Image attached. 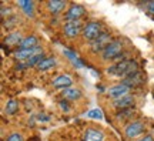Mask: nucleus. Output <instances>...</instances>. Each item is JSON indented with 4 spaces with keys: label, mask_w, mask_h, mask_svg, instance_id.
<instances>
[{
    "label": "nucleus",
    "mask_w": 154,
    "mask_h": 141,
    "mask_svg": "<svg viewBox=\"0 0 154 141\" xmlns=\"http://www.w3.org/2000/svg\"><path fill=\"white\" fill-rule=\"evenodd\" d=\"M107 73L111 76L121 77V80H123V78H127V77L138 73V64L134 60H123V61H119L111 67H109Z\"/></svg>",
    "instance_id": "obj_1"
},
{
    "label": "nucleus",
    "mask_w": 154,
    "mask_h": 141,
    "mask_svg": "<svg viewBox=\"0 0 154 141\" xmlns=\"http://www.w3.org/2000/svg\"><path fill=\"white\" fill-rule=\"evenodd\" d=\"M121 51H123V43H121V40H113L100 56H101L103 61H109V60H116L117 57H120L123 54Z\"/></svg>",
    "instance_id": "obj_2"
},
{
    "label": "nucleus",
    "mask_w": 154,
    "mask_h": 141,
    "mask_svg": "<svg viewBox=\"0 0 154 141\" xmlns=\"http://www.w3.org/2000/svg\"><path fill=\"white\" fill-rule=\"evenodd\" d=\"M111 41H113V38H111L110 33L103 32L96 40H93V41L90 43V50H91V53H94V54H99V53L101 54V53L104 51V49Z\"/></svg>",
    "instance_id": "obj_3"
},
{
    "label": "nucleus",
    "mask_w": 154,
    "mask_h": 141,
    "mask_svg": "<svg viewBox=\"0 0 154 141\" xmlns=\"http://www.w3.org/2000/svg\"><path fill=\"white\" fill-rule=\"evenodd\" d=\"M101 23L99 22H87L86 24H84V27H83V37H84V40H87V41H93V40H96V38L99 37L100 34H101Z\"/></svg>",
    "instance_id": "obj_4"
},
{
    "label": "nucleus",
    "mask_w": 154,
    "mask_h": 141,
    "mask_svg": "<svg viewBox=\"0 0 154 141\" xmlns=\"http://www.w3.org/2000/svg\"><path fill=\"white\" fill-rule=\"evenodd\" d=\"M144 131H146V124H144L141 120L130 121V123L124 127V134H126V137L127 138H130V140L143 136Z\"/></svg>",
    "instance_id": "obj_5"
},
{
    "label": "nucleus",
    "mask_w": 154,
    "mask_h": 141,
    "mask_svg": "<svg viewBox=\"0 0 154 141\" xmlns=\"http://www.w3.org/2000/svg\"><path fill=\"white\" fill-rule=\"evenodd\" d=\"M83 26L80 20L77 22H66L64 26H63V33L67 38H76L79 37V34L83 32Z\"/></svg>",
    "instance_id": "obj_6"
},
{
    "label": "nucleus",
    "mask_w": 154,
    "mask_h": 141,
    "mask_svg": "<svg viewBox=\"0 0 154 141\" xmlns=\"http://www.w3.org/2000/svg\"><path fill=\"white\" fill-rule=\"evenodd\" d=\"M84 14H86L84 6L72 5L69 9H67L66 14H64V20H66V22H77V20H80Z\"/></svg>",
    "instance_id": "obj_7"
},
{
    "label": "nucleus",
    "mask_w": 154,
    "mask_h": 141,
    "mask_svg": "<svg viewBox=\"0 0 154 141\" xmlns=\"http://www.w3.org/2000/svg\"><path fill=\"white\" fill-rule=\"evenodd\" d=\"M40 51H43V50L40 49L38 46L34 47V49H17L16 51H14V59H16L19 63H27L34 54H37Z\"/></svg>",
    "instance_id": "obj_8"
},
{
    "label": "nucleus",
    "mask_w": 154,
    "mask_h": 141,
    "mask_svg": "<svg viewBox=\"0 0 154 141\" xmlns=\"http://www.w3.org/2000/svg\"><path fill=\"white\" fill-rule=\"evenodd\" d=\"M128 90H130L128 87L120 83V84H116V86H111L110 88H107L106 94L110 98H113V100H117V98H121L123 96H127Z\"/></svg>",
    "instance_id": "obj_9"
},
{
    "label": "nucleus",
    "mask_w": 154,
    "mask_h": 141,
    "mask_svg": "<svg viewBox=\"0 0 154 141\" xmlns=\"http://www.w3.org/2000/svg\"><path fill=\"white\" fill-rule=\"evenodd\" d=\"M134 103H136L134 97H133L131 94H127V96H123L121 98L113 100V107L117 110H126V109L134 107Z\"/></svg>",
    "instance_id": "obj_10"
},
{
    "label": "nucleus",
    "mask_w": 154,
    "mask_h": 141,
    "mask_svg": "<svg viewBox=\"0 0 154 141\" xmlns=\"http://www.w3.org/2000/svg\"><path fill=\"white\" fill-rule=\"evenodd\" d=\"M121 84L127 86L128 88H136V87H140L141 84H144V74L143 73H136L133 76L127 77V78H123L121 80Z\"/></svg>",
    "instance_id": "obj_11"
},
{
    "label": "nucleus",
    "mask_w": 154,
    "mask_h": 141,
    "mask_svg": "<svg viewBox=\"0 0 154 141\" xmlns=\"http://www.w3.org/2000/svg\"><path fill=\"white\" fill-rule=\"evenodd\" d=\"M53 87L54 88H61V90H66L69 87L73 86V78L69 74H60V76H57L53 78V81H51Z\"/></svg>",
    "instance_id": "obj_12"
},
{
    "label": "nucleus",
    "mask_w": 154,
    "mask_h": 141,
    "mask_svg": "<svg viewBox=\"0 0 154 141\" xmlns=\"http://www.w3.org/2000/svg\"><path fill=\"white\" fill-rule=\"evenodd\" d=\"M66 6L67 3L64 0H50V2H47L46 7L51 14H60L61 11L66 9Z\"/></svg>",
    "instance_id": "obj_13"
},
{
    "label": "nucleus",
    "mask_w": 154,
    "mask_h": 141,
    "mask_svg": "<svg viewBox=\"0 0 154 141\" xmlns=\"http://www.w3.org/2000/svg\"><path fill=\"white\" fill-rule=\"evenodd\" d=\"M83 141H104V133L96 128H88L83 136Z\"/></svg>",
    "instance_id": "obj_14"
},
{
    "label": "nucleus",
    "mask_w": 154,
    "mask_h": 141,
    "mask_svg": "<svg viewBox=\"0 0 154 141\" xmlns=\"http://www.w3.org/2000/svg\"><path fill=\"white\" fill-rule=\"evenodd\" d=\"M64 100H70V101H76V100H80L83 97V93L80 88H76V87H69L66 90L61 91Z\"/></svg>",
    "instance_id": "obj_15"
},
{
    "label": "nucleus",
    "mask_w": 154,
    "mask_h": 141,
    "mask_svg": "<svg viewBox=\"0 0 154 141\" xmlns=\"http://www.w3.org/2000/svg\"><path fill=\"white\" fill-rule=\"evenodd\" d=\"M37 44H38V38L34 34H30V36L23 37V40L19 44V49H34V47H37Z\"/></svg>",
    "instance_id": "obj_16"
},
{
    "label": "nucleus",
    "mask_w": 154,
    "mask_h": 141,
    "mask_svg": "<svg viewBox=\"0 0 154 141\" xmlns=\"http://www.w3.org/2000/svg\"><path fill=\"white\" fill-rule=\"evenodd\" d=\"M22 40H23L22 33L20 32H11L5 37V44H7V46H19Z\"/></svg>",
    "instance_id": "obj_17"
},
{
    "label": "nucleus",
    "mask_w": 154,
    "mask_h": 141,
    "mask_svg": "<svg viewBox=\"0 0 154 141\" xmlns=\"http://www.w3.org/2000/svg\"><path fill=\"white\" fill-rule=\"evenodd\" d=\"M54 66H56L54 57H46V59H43L40 63H38L37 70L38 71H49V70H51Z\"/></svg>",
    "instance_id": "obj_18"
},
{
    "label": "nucleus",
    "mask_w": 154,
    "mask_h": 141,
    "mask_svg": "<svg viewBox=\"0 0 154 141\" xmlns=\"http://www.w3.org/2000/svg\"><path fill=\"white\" fill-rule=\"evenodd\" d=\"M19 111V101L17 100H7V103L5 106V113L7 115H14Z\"/></svg>",
    "instance_id": "obj_19"
},
{
    "label": "nucleus",
    "mask_w": 154,
    "mask_h": 141,
    "mask_svg": "<svg viewBox=\"0 0 154 141\" xmlns=\"http://www.w3.org/2000/svg\"><path fill=\"white\" fill-rule=\"evenodd\" d=\"M19 6L23 9V11L27 14V16H33L34 13V3L33 2H29V0H20L19 2Z\"/></svg>",
    "instance_id": "obj_20"
},
{
    "label": "nucleus",
    "mask_w": 154,
    "mask_h": 141,
    "mask_svg": "<svg viewBox=\"0 0 154 141\" xmlns=\"http://www.w3.org/2000/svg\"><path fill=\"white\" fill-rule=\"evenodd\" d=\"M133 114H134V109H126V110H119L117 113H116V118L119 120V121H124V120H130L133 117Z\"/></svg>",
    "instance_id": "obj_21"
},
{
    "label": "nucleus",
    "mask_w": 154,
    "mask_h": 141,
    "mask_svg": "<svg viewBox=\"0 0 154 141\" xmlns=\"http://www.w3.org/2000/svg\"><path fill=\"white\" fill-rule=\"evenodd\" d=\"M43 59H46V56H44L43 51H40V53H37V54H34L33 57H32V59L29 60V61H27V66H29V67H34V66L37 67L38 63H40V61H42Z\"/></svg>",
    "instance_id": "obj_22"
},
{
    "label": "nucleus",
    "mask_w": 154,
    "mask_h": 141,
    "mask_svg": "<svg viewBox=\"0 0 154 141\" xmlns=\"http://www.w3.org/2000/svg\"><path fill=\"white\" fill-rule=\"evenodd\" d=\"M17 23H19V17L13 14V16L7 17V20H3V27L5 29H11V27H14Z\"/></svg>",
    "instance_id": "obj_23"
},
{
    "label": "nucleus",
    "mask_w": 154,
    "mask_h": 141,
    "mask_svg": "<svg viewBox=\"0 0 154 141\" xmlns=\"http://www.w3.org/2000/svg\"><path fill=\"white\" fill-rule=\"evenodd\" d=\"M87 117L93 120H103V111L100 109H93L87 113Z\"/></svg>",
    "instance_id": "obj_24"
},
{
    "label": "nucleus",
    "mask_w": 154,
    "mask_h": 141,
    "mask_svg": "<svg viewBox=\"0 0 154 141\" xmlns=\"http://www.w3.org/2000/svg\"><path fill=\"white\" fill-rule=\"evenodd\" d=\"M5 141H24V138H23L22 133H11L6 137Z\"/></svg>",
    "instance_id": "obj_25"
},
{
    "label": "nucleus",
    "mask_w": 154,
    "mask_h": 141,
    "mask_svg": "<svg viewBox=\"0 0 154 141\" xmlns=\"http://www.w3.org/2000/svg\"><path fill=\"white\" fill-rule=\"evenodd\" d=\"M11 7H6V6H2V9H0V13H2V17L5 19L6 16L7 17H10V16H13V13H11Z\"/></svg>",
    "instance_id": "obj_26"
},
{
    "label": "nucleus",
    "mask_w": 154,
    "mask_h": 141,
    "mask_svg": "<svg viewBox=\"0 0 154 141\" xmlns=\"http://www.w3.org/2000/svg\"><path fill=\"white\" fill-rule=\"evenodd\" d=\"M63 54L64 56H67L69 59L72 60V61H74V60H77L79 57H77V54L76 53H73V51H70V50H63Z\"/></svg>",
    "instance_id": "obj_27"
},
{
    "label": "nucleus",
    "mask_w": 154,
    "mask_h": 141,
    "mask_svg": "<svg viewBox=\"0 0 154 141\" xmlns=\"http://www.w3.org/2000/svg\"><path fill=\"white\" fill-rule=\"evenodd\" d=\"M59 106H60V109L63 110V111H69V110H70V106H69V103H67V100H61V101H59Z\"/></svg>",
    "instance_id": "obj_28"
},
{
    "label": "nucleus",
    "mask_w": 154,
    "mask_h": 141,
    "mask_svg": "<svg viewBox=\"0 0 154 141\" xmlns=\"http://www.w3.org/2000/svg\"><path fill=\"white\" fill-rule=\"evenodd\" d=\"M136 141H154V137L151 136V134H144V136H141Z\"/></svg>",
    "instance_id": "obj_29"
},
{
    "label": "nucleus",
    "mask_w": 154,
    "mask_h": 141,
    "mask_svg": "<svg viewBox=\"0 0 154 141\" xmlns=\"http://www.w3.org/2000/svg\"><path fill=\"white\" fill-rule=\"evenodd\" d=\"M147 10L154 14V2H149V3H147Z\"/></svg>",
    "instance_id": "obj_30"
},
{
    "label": "nucleus",
    "mask_w": 154,
    "mask_h": 141,
    "mask_svg": "<svg viewBox=\"0 0 154 141\" xmlns=\"http://www.w3.org/2000/svg\"><path fill=\"white\" fill-rule=\"evenodd\" d=\"M27 67H29L27 63H20V64H17V66H16L17 70H23V69H27Z\"/></svg>",
    "instance_id": "obj_31"
}]
</instances>
